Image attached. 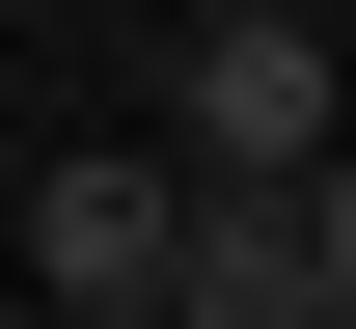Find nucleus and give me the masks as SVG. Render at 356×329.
<instances>
[{
    "label": "nucleus",
    "instance_id": "f03ea898",
    "mask_svg": "<svg viewBox=\"0 0 356 329\" xmlns=\"http://www.w3.org/2000/svg\"><path fill=\"white\" fill-rule=\"evenodd\" d=\"M165 220H192V165H55L28 192V275L83 302V329H137V302H165Z\"/></svg>",
    "mask_w": 356,
    "mask_h": 329
},
{
    "label": "nucleus",
    "instance_id": "7ed1b4c3",
    "mask_svg": "<svg viewBox=\"0 0 356 329\" xmlns=\"http://www.w3.org/2000/svg\"><path fill=\"white\" fill-rule=\"evenodd\" d=\"M165 329H329L302 192H192V220H165Z\"/></svg>",
    "mask_w": 356,
    "mask_h": 329
},
{
    "label": "nucleus",
    "instance_id": "f257e3e1",
    "mask_svg": "<svg viewBox=\"0 0 356 329\" xmlns=\"http://www.w3.org/2000/svg\"><path fill=\"white\" fill-rule=\"evenodd\" d=\"M165 165H192V192H329V28H302V0H192Z\"/></svg>",
    "mask_w": 356,
    "mask_h": 329
},
{
    "label": "nucleus",
    "instance_id": "20e7f679",
    "mask_svg": "<svg viewBox=\"0 0 356 329\" xmlns=\"http://www.w3.org/2000/svg\"><path fill=\"white\" fill-rule=\"evenodd\" d=\"M302 275H329V329H356V138H329V192H302Z\"/></svg>",
    "mask_w": 356,
    "mask_h": 329
}]
</instances>
